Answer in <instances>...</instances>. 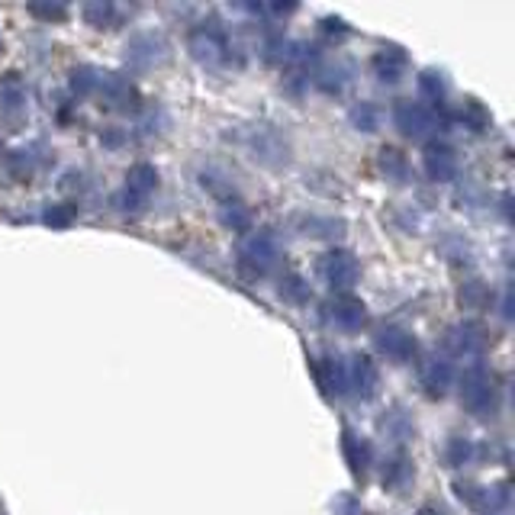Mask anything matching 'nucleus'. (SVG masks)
<instances>
[{
	"label": "nucleus",
	"instance_id": "f257e3e1",
	"mask_svg": "<svg viewBox=\"0 0 515 515\" xmlns=\"http://www.w3.org/2000/svg\"><path fill=\"white\" fill-rule=\"evenodd\" d=\"M461 406L477 419H493L500 413V380L484 364H470L461 377Z\"/></svg>",
	"mask_w": 515,
	"mask_h": 515
},
{
	"label": "nucleus",
	"instance_id": "f03ea898",
	"mask_svg": "<svg viewBox=\"0 0 515 515\" xmlns=\"http://www.w3.org/2000/svg\"><path fill=\"white\" fill-rule=\"evenodd\" d=\"M239 268L252 277H264L280 264V242L268 229H252L239 242Z\"/></svg>",
	"mask_w": 515,
	"mask_h": 515
},
{
	"label": "nucleus",
	"instance_id": "7ed1b4c3",
	"mask_svg": "<svg viewBox=\"0 0 515 515\" xmlns=\"http://www.w3.org/2000/svg\"><path fill=\"white\" fill-rule=\"evenodd\" d=\"M245 148L254 162L264 168H287L290 164V138L271 123H258L245 132Z\"/></svg>",
	"mask_w": 515,
	"mask_h": 515
},
{
	"label": "nucleus",
	"instance_id": "20e7f679",
	"mask_svg": "<svg viewBox=\"0 0 515 515\" xmlns=\"http://www.w3.org/2000/svg\"><path fill=\"white\" fill-rule=\"evenodd\" d=\"M393 126L406 138H429L431 132L448 126V120L435 107H429V103L400 97V101L393 103Z\"/></svg>",
	"mask_w": 515,
	"mask_h": 515
},
{
	"label": "nucleus",
	"instance_id": "39448f33",
	"mask_svg": "<svg viewBox=\"0 0 515 515\" xmlns=\"http://www.w3.org/2000/svg\"><path fill=\"white\" fill-rule=\"evenodd\" d=\"M158 191V168L148 162H136L129 171H126V184L123 191L113 197V207L120 213H142L146 203L152 200V193Z\"/></svg>",
	"mask_w": 515,
	"mask_h": 515
},
{
	"label": "nucleus",
	"instance_id": "423d86ee",
	"mask_svg": "<svg viewBox=\"0 0 515 515\" xmlns=\"http://www.w3.org/2000/svg\"><path fill=\"white\" fill-rule=\"evenodd\" d=\"M315 274H319V280H323L329 290L348 293L361 280V262H358L354 252H348V248H329L325 254H319Z\"/></svg>",
	"mask_w": 515,
	"mask_h": 515
},
{
	"label": "nucleus",
	"instance_id": "0eeeda50",
	"mask_svg": "<svg viewBox=\"0 0 515 515\" xmlns=\"http://www.w3.org/2000/svg\"><path fill=\"white\" fill-rule=\"evenodd\" d=\"M168 62V39L162 32L138 30L126 39V65L132 71H152Z\"/></svg>",
	"mask_w": 515,
	"mask_h": 515
},
{
	"label": "nucleus",
	"instance_id": "6e6552de",
	"mask_svg": "<svg viewBox=\"0 0 515 515\" xmlns=\"http://www.w3.org/2000/svg\"><path fill=\"white\" fill-rule=\"evenodd\" d=\"M457 493V500L464 506H470L477 515H506L509 512V486L506 484H493V486H484V484H457L454 486Z\"/></svg>",
	"mask_w": 515,
	"mask_h": 515
},
{
	"label": "nucleus",
	"instance_id": "1a4fd4ad",
	"mask_svg": "<svg viewBox=\"0 0 515 515\" xmlns=\"http://www.w3.org/2000/svg\"><path fill=\"white\" fill-rule=\"evenodd\" d=\"M187 49L200 65H223L229 62V36L216 23H200L193 26L191 36H187Z\"/></svg>",
	"mask_w": 515,
	"mask_h": 515
},
{
	"label": "nucleus",
	"instance_id": "9d476101",
	"mask_svg": "<svg viewBox=\"0 0 515 515\" xmlns=\"http://www.w3.org/2000/svg\"><path fill=\"white\" fill-rule=\"evenodd\" d=\"M486 329L474 319H464V323H454L451 329L445 332V348L454 358H464V361L477 364L486 354Z\"/></svg>",
	"mask_w": 515,
	"mask_h": 515
},
{
	"label": "nucleus",
	"instance_id": "9b49d317",
	"mask_svg": "<svg viewBox=\"0 0 515 515\" xmlns=\"http://www.w3.org/2000/svg\"><path fill=\"white\" fill-rule=\"evenodd\" d=\"M323 319L339 332H361L368 325V306L351 293H332L323 303Z\"/></svg>",
	"mask_w": 515,
	"mask_h": 515
},
{
	"label": "nucleus",
	"instance_id": "f8f14e48",
	"mask_svg": "<svg viewBox=\"0 0 515 515\" xmlns=\"http://www.w3.org/2000/svg\"><path fill=\"white\" fill-rule=\"evenodd\" d=\"M374 348L380 358L393 364H413L419 358V339L403 325H380L374 332Z\"/></svg>",
	"mask_w": 515,
	"mask_h": 515
},
{
	"label": "nucleus",
	"instance_id": "ddd939ff",
	"mask_svg": "<svg viewBox=\"0 0 515 515\" xmlns=\"http://www.w3.org/2000/svg\"><path fill=\"white\" fill-rule=\"evenodd\" d=\"M30 113V97H26V81L20 71H7L0 77V123L16 129Z\"/></svg>",
	"mask_w": 515,
	"mask_h": 515
},
{
	"label": "nucleus",
	"instance_id": "4468645a",
	"mask_svg": "<svg viewBox=\"0 0 515 515\" xmlns=\"http://www.w3.org/2000/svg\"><path fill=\"white\" fill-rule=\"evenodd\" d=\"M348 393H354L358 400H374L380 390V368L377 361L370 358V354L364 351H354L351 358H348Z\"/></svg>",
	"mask_w": 515,
	"mask_h": 515
},
{
	"label": "nucleus",
	"instance_id": "2eb2a0df",
	"mask_svg": "<svg viewBox=\"0 0 515 515\" xmlns=\"http://www.w3.org/2000/svg\"><path fill=\"white\" fill-rule=\"evenodd\" d=\"M313 374L315 384L325 396H345L348 393V364L342 354L335 351H323L313 358Z\"/></svg>",
	"mask_w": 515,
	"mask_h": 515
},
{
	"label": "nucleus",
	"instance_id": "dca6fc26",
	"mask_svg": "<svg viewBox=\"0 0 515 515\" xmlns=\"http://www.w3.org/2000/svg\"><path fill=\"white\" fill-rule=\"evenodd\" d=\"M97 93H101L103 103H107L110 110H123V113L138 110V103H142V97H138V87L132 84L126 75H116V71H101Z\"/></svg>",
	"mask_w": 515,
	"mask_h": 515
},
{
	"label": "nucleus",
	"instance_id": "f3484780",
	"mask_svg": "<svg viewBox=\"0 0 515 515\" xmlns=\"http://www.w3.org/2000/svg\"><path fill=\"white\" fill-rule=\"evenodd\" d=\"M419 384H422L425 396H431V400H441L448 390H451L454 384V364L451 358H445V354H431V358H425L422 364H419Z\"/></svg>",
	"mask_w": 515,
	"mask_h": 515
},
{
	"label": "nucleus",
	"instance_id": "a211bd4d",
	"mask_svg": "<svg viewBox=\"0 0 515 515\" xmlns=\"http://www.w3.org/2000/svg\"><path fill=\"white\" fill-rule=\"evenodd\" d=\"M422 168L429 174V181H435V184H451L454 177H457V152L448 142L435 138L422 152Z\"/></svg>",
	"mask_w": 515,
	"mask_h": 515
},
{
	"label": "nucleus",
	"instance_id": "6ab92c4d",
	"mask_svg": "<svg viewBox=\"0 0 515 515\" xmlns=\"http://www.w3.org/2000/svg\"><path fill=\"white\" fill-rule=\"evenodd\" d=\"M351 77H354V65L348 62V58H342V55L325 58V62H315L313 68V84L325 93H342L351 84Z\"/></svg>",
	"mask_w": 515,
	"mask_h": 515
},
{
	"label": "nucleus",
	"instance_id": "aec40b11",
	"mask_svg": "<svg viewBox=\"0 0 515 515\" xmlns=\"http://www.w3.org/2000/svg\"><path fill=\"white\" fill-rule=\"evenodd\" d=\"M406 68H409V58L400 46H384L370 55V71H374V77H377L380 84H396V81H403Z\"/></svg>",
	"mask_w": 515,
	"mask_h": 515
},
{
	"label": "nucleus",
	"instance_id": "412c9836",
	"mask_svg": "<svg viewBox=\"0 0 515 515\" xmlns=\"http://www.w3.org/2000/svg\"><path fill=\"white\" fill-rule=\"evenodd\" d=\"M342 454H345L351 477L358 480H361L370 470V464H374V448H370V441L364 439L361 431H354V429H342Z\"/></svg>",
	"mask_w": 515,
	"mask_h": 515
},
{
	"label": "nucleus",
	"instance_id": "4be33fe9",
	"mask_svg": "<svg viewBox=\"0 0 515 515\" xmlns=\"http://www.w3.org/2000/svg\"><path fill=\"white\" fill-rule=\"evenodd\" d=\"M380 480H384V486L390 493H406L409 486H413V480H415L413 457H409L406 451L390 454V457L384 461V474H380Z\"/></svg>",
	"mask_w": 515,
	"mask_h": 515
},
{
	"label": "nucleus",
	"instance_id": "5701e85b",
	"mask_svg": "<svg viewBox=\"0 0 515 515\" xmlns=\"http://www.w3.org/2000/svg\"><path fill=\"white\" fill-rule=\"evenodd\" d=\"M300 235H313V239H339L345 232V219L339 216H323V213H300L293 219Z\"/></svg>",
	"mask_w": 515,
	"mask_h": 515
},
{
	"label": "nucleus",
	"instance_id": "b1692460",
	"mask_svg": "<svg viewBox=\"0 0 515 515\" xmlns=\"http://www.w3.org/2000/svg\"><path fill=\"white\" fill-rule=\"evenodd\" d=\"M377 429H380V435H384L386 441H393V445H406V441L415 435L413 415H409L403 406H390V409H386V413L380 415Z\"/></svg>",
	"mask_w": 515,
	"mask_h": 515
},
{
	"label": "nucleus",
	"instance_id": "393cba45",
	"mask_svg": "<svg viewBox=\"0 0 515 515\" xmlns=\"http://www.w3.org/2000/svg\"><path fill=\"white\" fill-rule=\"evenodd\" d=\"M377 168L380 174L390 181V184L403 187V184H413V164H409V158L400 152V148H393V146H384L377 155Z\"/></svg>",
	"mask_w": 515,
	"mask_h": 515
},
{
	"label": "nucleus",
	"instance_id": "a878e982",
	"mask_svg": "<svg viewBox=\"0 0 515 515\" xmlns=\"http://www.w3.org/2000/svg\"><path fill=\"white\" fill-rule=\"evenodd\" d=\"M474 457H477V445H474V439H470V435H464V431H454V435H448L445 448H441V461H445V467L461 470V467H467Z\"/></svg>",
	"mask_w": 515,
	"mask_h": 515
},
{
	"label": "nucleus",
	"instance_id": "bb28decb",
	"mask_svg": "<svg viewBox=\"0 0 515 515\" xmlns=\"http://www.w3.org/2000/svg\"><path fill=\"white\" fill-rule=\"evenodd\" d=\"M348 123H351V129H358V132H377L380 123H384V110H380L374 101H358V103H351V110H348Z\"/></svg>",
	"mask_w": 515,
	"mask_h": 515
},
{
	"label": "nucleus",
	"instance_id": "cd10ccee",
	"mask_svg": "<svg viewBox=\"0 0 515 515\" xmlns=\"http://www.w3.org/2000/svg\"><path fill=\"white\" fill-rule=\"evenodd\" d=\"M219 223L232 232H252V209H248L239 197L219 200Z\"/></svg>",
	"mask_w": 515,
	"mask_h": 515
},
{
	"label": "nucleus",
	"instance_id": "c85d7f7f",
	"mask_svg": "<svg viewBox=\"0 0 515 515\" xmlns=\"http://www.w3.org/2000/svg\"><path fill=\"white\" fill-rule=\"evenodd\" d=\"M419 91H422V97L425 101H431V103H445V97H448V77H445V71H439V68H425V71H419Z\"/></svg>",
	"mask_w": 515,
	"mask_h": 515
},
{
	"label": "nucleus",
	"instance_id": "c756f323",
	"mask_svg": "<svg viewBox=\"0 0 515 515\" xmlns=\"http://www.w3.org/2000/svg\"><path fill=\"white\" fill-rule=\"evenodd\" d=\"M457 120L464 123V129H470V132H486L490 129V123H493V116H490V110L484 107L480 101H464V107L457 110Z\"/></svg>",
	"mask_w": 515,
	"mask_h": 515
},
{
	"label": "nucleus",
	"instance_id": "7c9ffc66",
	"mask_svg": "<svg viewBox=\"0 0 515 515\" xmlns=\"http://www.w3.org/2000/svg\"><path fill=\"white\" fill-rule=\"evenodd\" d=\"M277 293L284 297V303H293V306H306L309 297H313V290H309V284L303 280L300 274H284L280 277V287H277Z\"/></svg>",
	"mask_w": 515,
	"mask_h": 515
},
{
	"label": "nucleus",
	"instance_id": "2f4dec72",
	"mask_svg": "<svg viewBox=\"0 0 515 515\" xmlns=\"http://www.w3.org/2000/svg\"><path fill=\"white\" fill-rule=\"evenodd\" d=\"M97 81H101V71L93 68V65H77V68L68 75V84L77 97H91V93H97Z\"/></svg>",
	"mask_w": 515,
	"mask_h": 515
},
{
	"label": "nucleus",
	"instance_id": "473e14b6",
	"mask_svg": "<svg viewBox=\"0 0 515 515\" xmlns=\"http://www.w3.org/2000/svg\"><path fill=\"white\" fill-rule=\"evenodd\" d=\"M457 300L464 309H484L490 303V287L484 280H464L461 290H457Z\"/></svg>",
	"mask_w": 515,
	"mask_h": 515
},
{
	"label": "nucleus",
	"instance_id": "72a5a7b5",
	"mask_svg": "<svg viewBox=\"0 0 515 515\" xmlns=\"http://www.w3.org/2000/svg\"><path fill=\"white\" fill-rule=\"evenodd\" d=\"M81 16H84L93 30H103V26L113 23L116 10H113V4H103V0H97V4H84V7H81Z\"/></svg>",
	"mask_w": 515,
	"mask_h": 515
},
{
	"label": "nucleus",
	"instance_id": "f704fd0d",
	"mask_svg": "<svg viewBox=\"0 0 515 515\" xmlns=\"http://www.w3.org/2000/svg\"><path fill=\"white\" fill-rule=\"evenodd\" d=\"M75 216H77V207H71V203H49L42 219H46L49 226H55V229H62V226H71Z\"/></svg>",
	"mask_w": 515,
	"mask_h": 515
},
{
	"label": "nucleus",
	"instance_id": "c9c22d12",
	"mask_svg": "<svg viewBox=\"0 0 515 515\" xmlns=\"http://www.w3.org/2000/svg\"><path fill=\"white\" fill-rule=\"evenodd\" d=\"M332 515H364V506L358 496H351V493H342V496H335L332 500Z\"/></svg>",
	"mask_w": 515,
	"mask_h": 515
},
{
	"label": "nucleus",
	"instance_id": "e433bc0d",
	"mask_svg": "<svg viewBox=\"0 0 515 515\" xmlns=\"http://www.w3.org/2000/svg\"><path fill=\"white\" fill-rule=\"evenodd\" d=\"M30 13L32 16H39V20H49V23H52V20H65V16H68V7H62V4H55V7H42V4H32L30 7Z\"/></svg>",
	"mask_w": 515,
	"mask_h": 515
},
{
	"label": "nucleus",
	"instance_id": "4c0bfd02",
	"mask_svg": "<svg viewBox=\"0 0 515 515\" xmlns=\"http://www.w3.org/2000/svg\"><path fill=\"white\" fill-rule=\"evenodd\" d=\"M323 30H325V32H335V36H348L345 20H339V16H325V20H323Z\"/></svg>",
	"mask_w": 515,
	"mask_h": 515
},
{
	"label": "nucleus",
	"instance_id": "58836bf2",
	"mask_svg": "<svg viewBox=\"0 0 515 515\" xmlns=\"http://www.w3.org/2000/svg\"><path fill=\"white\" fill-rule=\"evenodd\" d=\"M419 515H445V512H441V509H435V506H422V509H419Z\"/></svg>",
	"mask_w": 515,
	"mask_h": 515
},
{
	"label": "nucleus",
	"instance_id": "ea45409f",
	"mask_svg": "<svg viewBox=\"0 0 515 515\" xmlns=\"http://www.w3.org/2000/svg\"><path fill=\"white\" fill-rule=\"evenodd\" d=\"M0 52H4V36H0Z\"/></svg>",
	"mask_w": 515,
	"mask_h": 515
},
{
	"label": "nucleus",
	"instance_id": "a19ab883",
	"mask_svg": "<svg viewBox=\"0 0 515 515\" xmlns=\"http://www.w3.org/2000/svg\"><path fill=\"white\" fill-rule=\"evenodd\" d=\"M0 155H4V142H0Z\"/></svg>",
	"mask_w": 515,
	"mask_h": 515
}]
</instances>
